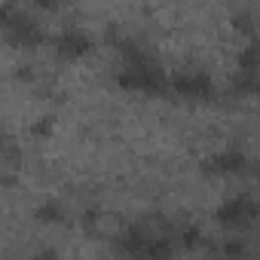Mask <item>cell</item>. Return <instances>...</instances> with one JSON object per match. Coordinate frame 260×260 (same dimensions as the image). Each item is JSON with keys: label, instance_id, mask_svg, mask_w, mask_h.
<instances>
[{"label": "cell", "instance_id": "obj_1", "mask_svg": "<svg viewBox=\"0 0 260 260\" xmlns=\"http://www.w3.org/2000/svg\"><path fill=\"white\" fill-rule=\"evenodd\" d=\"M116 83L128 92H144V95H162L172 89V80L166 77V71L156 64V58L150 52L125 61L122 71L116 74Z\"/></svg>", "mask_w": 260, "mask_h": 260}, {"label": "cell", "instance_id": "obj_2", "mask_svg": "<svg viewBox=\"0 0 260 260\" xmlns=\"http://www.w3.org/2000/svg\"><path fill=\"white\" fill-rule=\"evenodd\" d=\"M0 25H4V34H7V40L10 43H16V46H25V49H31V46H40L43 40H46V34H43V28L31 19V16H25V13H16L10 4H4L0 7Z\"/></svg>", "mask_w": 260, "mask_h": 260}, {"label": "cell", "instance_id": "obj_3", "mask_svg": "<svg viewBox=\"0 0 260 260\" xmlns=\"http://www.w3.org/2000/svg\"><path fill=\"white\" fill-rule=\"evenodd\" d=\"M214 217H217L223 226L239 230V226H248L251 220H257V217H260V205H257V199H254V196L239 193V196H230L226 202H220V208L214 211Z\"/></svg>", "mask_w": 260, "mask_h": 260}, {"label": "cell", "instance_id": "obj_4", "mask_svg": "<svg viewBox=\"0 0 260 260\" xmlns=\"http://www.w3.org/2000/svg\"><path fill=\"white\" fill-rule=\"evenodd\" d=\"M172 92H178L184 98H211L214 83L205 71H181L172 77Z\"/></svg>", "mask_w": 260, "mask_h": 260}, {"label": "cell", "instance_id": "obj_5", "mask_svg": "<svg viewBox=\"0 0 260 260\" xmlns=\"http://www.w3.org/2000/svg\"><path fill=\"white\" fill-rule=\"evenodd\" d=\"M150 242L153 236L147 233V226H128L125 233L116 236V251L128 260H147V251H150Z\"/></svg>", "mask_w": 260, "mask_h": 260}, {"label": "cell", "instance_id": "obj_6", "mask_svg": "<svg viewBox=\"0 0 260 260\" xmlns=\"http://www.w3.org/2000/svg\"><path fill=\"white\" fill-rule=\"evenodd\" d=\"M205 175H242L248 169V156L239 150H220L205 159Z\"/></svg>", "mask_w": 260, "mask_h": 260}, {"label": "cell", "instance_id": "obj_7", "mask_svg": "<svg viewBox=\"0 0 260 260\" xmlns=\"http://www.w3.org/2000/svg\"><path fill=\"white\" fill-rule=\"evenodd\" d=\"M55 49H58L61 58H80L92 49V37L83 28H68L55 37Z\"/></svg>", "mask_w": 260, "mask_h": 260}, {"label": "cell", "instance_id": "obj_8", "mask_svg": "<svg viewBox=\"0 0 260 260\" xmlns=\"http://www.w3.org/2000/svg\"><path fill=\"white\" fill-rule=\"evenodd\" d=\"M233 92L236 95H260V71H239L233 77Z\"/></svg>", "mask_w": 260, "mask_h": 260}, {"label": "cell", "instance_id": "obj_9", "mask_svg": "<svg viewBox=\"0 0 260 260\" xmlns=\"http://www.w3.org/2000/svg\"><path fill=\"white\" fill-rule=\"evenodd\" d=\"M34 217H37L40 223H61V220H64V211H61V205H58V202L46 199V202H40V205H37Z\"/></svg>", "mask_w": 260, "mask_h": 260}, {"label": "cell", "instance_id": "obj_10", "mask_svg": "<svg viewBox=\"0 0 260 260\" xmlns=\"http://www.w3.org/2000/svg\"><path fill=\"white\" fill-rule=\"evenodd\" d=\"M239 71H260V40L239 52Z\"/></svg>", "mask_w": 260, "mask_h": 260}, {"label": "cell", "instance_id": "obj_11", "mask_svg": "<svg viewBox=\"0 0 260 260\" xmlns=\"http://www.w3.org/2000/svg\"><path fill=\"white\" fill-rule=\"evenodd\" d=\"M147 260H175V245L172 239H153L150 242V251H147Z\"/></svg>", "mask_w": 260, "mask_h": 260}, {"label": "cell", "instance_id": "obj_12", "mask_svg": "<svg viewBox=\"0 0 260 260\" xmlns=\"http://www.w3.org/2000/svg\"><path fill=\"white\" fill-rule=\"evenodd\" d=\"M199 242H202L199 226H184V230H181V245H184V248H196Z\"/></svg>", "mask_w": 260, "mask_h": 260}, {"label": "cell", "instance_id": "obj_13", "mask_svg": "<svg viewBox=\"0 0 260 260\" xmlns=\"http://www.w3.org/2000/svg\"><path fill=\"white\" fill-rule=\"evenodd\" d=\"M34 135H49L52 132V116H43V119H37V125L31 128Z\"/></svg>", "mask_w": 260, "mask_h": 260}, {"label": "cell", "instance_id": "obj_14", "mask_svg": "<svg viewBox=\"0 0 260 260\" xmlns=\"http://www.w3.org/2000/svg\"><path fill=\"white\" fill-rule=\"evenodd\" d=\"M223 251H226L230 257H239V254H245V245H242L239 239H230V242H223Z\"/></svg>", "mask_w": 260, "mask_h": 260}, {"label": "cell", "instance_id": "obj_15", "mask_svg": "<svg viewBox=\"0 0 260 260\" xmlns=\"http://www.w3.org/2000/svg\"><path fill=\"white\" fill-rule=\"evenodd\" d=\"M28 260H58V254H55L52 248H40V251H37V254H31Z\"/></svg>", "mask_w": 260, "mask_h": 260}, {"label": "cell", "instance_id": "obj_16", "mask_svg": "<svg viewBox=\"0 0 260 260\" xmlns=\"http://www.w3.org/2000/svg\"><path fill=\"white\" fill-rule=\"evenodd\" d=\"M233 22H236V28H239V31H251V16H236Z\"/></svg>", "mask_w": 260, "mask_h": 260}]
</instances>
